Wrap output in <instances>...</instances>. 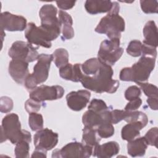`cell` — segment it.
Here are the masks:
<instances>
[{"mask_svg":"<svg viewBox=\"0 0 158 158\" xmlns=\"http://www.w3.org/2000/svg\"><path fill=\"white\" fill-rule=\"evenodd\" d=\"M114 71L111 66L102 62L98 72L93 76L84 75L80 82L82 86L96 93H114L119 87V81L112 79Z\"/></svg>","mask_w":158,"mask_h":158,"instance_id":"1","label":"cell"},{"mask_svg":"<svg viewBox=\"0 0 158 158\" xmlns=\"http://www.w3.org/2000/svg\"><path fill=\"white\" fill-rule=\"evenodd\" d=\"M120 6L117 2H113V7L107 14L102 17L95 28V31L105 34L109 38L120 39L121 32L125 30L124 19L118 14Z\"/></svg>","mask_w":158,"mask_h":158,"instance_id":"2","label":"cell"},{"mask_svg":"<svg viewBox=\"0 0 158 158\" xmlns=\"http://www.w3.org/2000/svg\"><path fill=\"white\" fill-rule=\"evenodd\" d=\"M156 59L150 56H142L139 60L130 67H125L120 72L122 81L144 82L148 80L154 70Z\"/></svg>","mask_w":158,"mask_h":158,"instance_id":"3","label":"cell"},{"mask_svg":"<svg viewBox=\"0 0 158 158\" xmlns=\"http://www.w3.org/2000/svg\"><path fill=\"white\" fill-rule=\"evenodd\" d=\"M1 143L9 140L12 144H16L22 139L31 141V133L21 128V124L17 114L11 113L4 117L2 120Z\"/></svg>","mask_w":158,"mask_h":158,"instance_id":"4","label":"cell"},{"mask_svg":"<svg viewBox=\"0 0 158 158\" xmlns=\"http://www.w3.org/2000/svg\"><path fill=\"white\" fill-rule=\"evenodd\" d=\"M53 60L52 54H41L37 58V62L33 67L32 73H29L25 78L24 85L28 90H32L37 85L46 81L51 62Z\"/></svg>","mask_w":158,"mask_h":158,"instance_id":"5","label":"cell"},{"mask_svg":"<svg viewBox=\"0 0 158 158\" xmlns=\"http://www.w3.org/2000/svg\"><path fill=\"white\" fill-rule=\"evenodd\" d=\"M57 10L52 4L43 5L39 12L41 19V26L51 35L52 40H56L61 31V23L57 17Z\"/></svg>","mask_w":158,"mask_h":158,"instance_id":"6","label":"cell"},{"mask_svg":"<svg viewBox=\"0 0 158 158\" xmlns=\"http://www.w3.org/2000/svg\"><path fill=\"white\" fill-rule=\"evenodd\" d=\"M123 49L120 47V39L106 40L101 42L98 52V59L102 62L112 66L121 57Z\"/></svg>","mask_w":158,"mask_h":158,"instance_id":"7","label":"cell"},{"mask_svg":"<svg viewBox=\"0 0 158 158\" xmlns=\"http://www.w3.org/2000/svg\"><path fill=\"white\" fill-rule=\"evenodd\" d=\"M93 148L85 145L82 143L71 142L62 147L60 149H56L52 152V157H89L93 152Z\"/></svg>","mask_w":158,"mask_h":158,"instance_id":"8","label":"cell"},{"mask_svg":"<svg viewBox=\"0 0 158 158\" xmlns=\"http://www.w3.org/2000/svg\"><path fill=\"white\" fill-rule=\"evenodd\" d=\"M38 47H34L28 42L16 41L9 48L8 54L12 59H20L28 63L36 60L39 56L37 51Z\"/></svg>","mask_w":158,"mask_h":158,"instance_id":"9","label":"cell"},{"mask_svg":"<svg viewBox=\"0 0 158 158\" xmlns=\"http://www.w3.org/2000/svg\"><path fill=\"white\" fill-rule=\"evenodd\" d=\"M25 36L28 42L31 44L50 48L53 41L51 35L41 26L37 27L35 23L30 22L27 24Z\"/></svg>","mask_w":158,"mask_h":158,"instance_id":"10","label":"cell"},{"mask_svg":"<svg viewBox=\"0 0 158 158\" xmlns=\"http://www.w3.org/2000/svg\"><path fill=\"white\" fill-rule=\"evenodd\" d=\"M64 89L59 85L48 86L42 85L31 90L29 94L30 98L38 102L52 101L62 98Z\"/></svg>","mask_w":158,"mask_h":158,"instance_id":"11","label":"cell"},{"mask_svg":"<svg viewBox=\"0 0 158 158\" xmlns=\"http://www.w3.org/2000/svg\"><path fill=\"white\" fill-rule=\"evenodd\" d=\"M59 135L48 128L38 130L34 135L35 149L49 151L54 148L58 143Z\"/></svg>","mask_w":158,"mask_h":158,"instance_id":"12","label":"cell"},{"mask_svg":"<svg viewBox=\"0 0 158 158\" xmlns=\"http://www.w3.org/2000/svg\"><path fill=\"white\" fill-rule=\"evenodd\" d=\"M0 25L2 30L9 31H23L27 28V19L22 16L4 12L0 15Z\"/></svg>","mask_w":158,"mask_h":158,"instance_id":"13","label":"cell"},{"mask_svg":"<svg viewBox=\"0 0 158 158\" xmlns=\"http://www.w3.org/2000/svg\"><path fill=\"white\" fill-rule=\"evenodd\" d=\"M90 97L91 93L86 89L71 91L66 96L67 106L74 111L81 110L86 106Z\"/></svg>","mask_w":158,"mask_h":158,"instance_id":"14","label":"cell"},{"mask_svg":"<svg viewBox=\"0 0 158 158\" xmlns=\"http://www.w3.org/2000/svg\"><path fill=\"white\" fill-rule=\"evenodd\" d=\"M82 122L86 127L96 129L99 125L104 122L111 123L110 110L107 109L102 112H96L88 110L82 116Z\"/></svg>","mask_w":158,"mask_h":158,"instance_id":"15","label":"cell"},{"mask_svg":"<svg viewBox=\"0 0 158 158\" xmlns=\"http://www.w3.org/2000/svg\"><path fill=\"white\" fill-rule=\"evenodd\" d=\"M9 73L12 78L18 84H24L29 74L28 63L20 59H12L9 64Z\"/></svg>","mask_w":158,"mask_h":158,"instance_id":"16","label":"cell"},{"mask_svg":"<svg viewBox=\"0 0 158 158\" xmlns=\"http://www.w3.org/2000/svg\"><path fill=\"white\" fill-rule=\"evenodd\" d=\"M80 64H72L68 63L65 66L59 69L60 77L65 80L73 82L80 81L84 73L81 70Z\"/></svg>","mask_w":158,"mask_h":158,"instance_id":"17","label":"cell"},{"mask_svg":"<svg viewBox=\"0 0 158 158\" xmlns=\"http://www.w3.org/2000/svg\"><path fill=\"white\" fill-rule=\"evenodd\" d=\"M120 150L119 144L115 141H109L98 144L93 149V156L99 158H110L117 154Z\"/></svg>","mask_w":158,"mask_h":158,"instance_id":"18","label":"cell"},{"mask_svg":"<svg viewBox=\"0 0 158 158\" xmlns=\"http://www.w3.org/2000/svg\"><path fill=\"white\" fill-rule=\"evenodd\" d=\"M113 7V2L110 1L87 0L85 3V7L88 13L95 15L99 13L109 12Z\"/></svg>","mask_w":158,"mask_h":158,"instance_id":"19","label":"cell"},{"mask_svg":"<svg viewBox=\"0 0 158 158\" xmlns=\"http://www.w3.org/2000/svg\"><path fill=\"white\" fill-rule=\"evenodd\" d=\"M144 40L143 44L155 48L157 47V27L153 20L148 21L143 30Z\"/></svg>","mask_w":158,"mask_h":158,"instance_id":"20","label":"cell"},{"mask_svg":"<svg viewBox=\"0 0 158 158\" xmlns=\"http://www.w3.org/2000/svg\"><path fill=\"white\" fill-rule=\"evenodd\" d=\"M59 20L61 23L62 38L70 40L74 36V30L72 27L73 20L72 17L66 12L62 10L59 12Z\"/></svg>","mask_w":158,"mask_h":158,"instance_id":"21","label":"cell"},{"mask_svg":"<svg viewBox=\"0 0 158 158\" xmlns=\"http://www.w3.org/2000/svg\"><path fill=\"white\" fill-rule=\"evenodd\" d=\"M148 148V144L144 137L136 138L131 141H128L127 151L131 157L143 156Z\"/></svg>","mask_w":158,"mask_h":158,"instance_id":"22","label":"cell"},{"mask_svg":"<svg viewBox=\"0 0 158 158\" xmlns=\"http://www.w3.org/2000/svg\"><path fill=\"white\" fill-rule=\"evenodd\" d=\"M145 126L139 122H130L123 127L121 130L122 139L127 141H131L139 137V131Z\"/></svg>","mask_w":158,"mask_h":158,"instance_id":"23","label":"cell"},{"mask_svg":"<svg viewBox=\"0 0 158 158\" xmlns=\"http://www.w3.org/2000/svg\"><path fill=\"white\" fill-rule=\"evenodd\" d=\"M100 141L101 137L98 134L96 128L85 127L83 130L81 140V143L83 144L94 148L96 146L99 144Z\"/></svg>","mask_w":158,"mask_h":158,"instance_id":"24","label":"cell"},{"mask_svg":"<svg viewBox=\"0 0 158 158\" xmlns=\"http://www.w3.org/2000/svg\"><path fill=\"white\" fill-rule=\"evenodd\" d=\"M101 65L102 62L98 58H91L82 64L81 67L84 75L87 76H93L98 72Z\"/></svg>","mask_w":158,"mask_h":158,"instance_id":"25","label":"cell"},{"mask_svg":"<svg viewBox=\"0 0 158 158\" xmlns=\"http://www.w3.org/2000/svg\"><path fill=\"white\" fill-rule=\"evenodd\" d=\"M53 61L59 69L65 66L69 63V52L64 48H58L56 49L52 54Z\"/></svg>","mask_w":158,"mask_h":158,"instance_id":"26","label":"cell"},{"mask_svg":"<svg viewBox=\"0 0 158 158\" xmlns=\"http://www.w3.org/2000/svg\"><path fill=\"white\" fill-rule=\"evenodd\" d=\"M28 141L26 139H22L17 143L14 149L15 156L17 158L28 157L30 145Z\"/></svg>","mask_w":158,"mask_h":158,"instance_id":"27","label":"cell"},{"mask_svg":"<svg viewBox=\"0 0 158 158\" xmlns=\"http://www.w3.org/2000/svg\"><path fill=\"white\" fill-rule=\"evenodd\" d=\"M124 120H125L128 123L139 122L142 123L144 126H146L148 123V118L145 113L141 111L133 110L128 111V114Z\"/></svg>","mask_w":158,"mask_h":158,"instance_id":"28","label":"cell"},{"mask_svg":"<svg viewBox=\"0 0 158 158\" xmlns=\"http://www.w3.org/2000/svg\"><path fill=\"white\" fill-rule=\"evenodd\" d=\"M43 117L41 114L36 112L29 114L28 125L32 131H37L43 128Z\"/></svg>","mask_w":158,"mask_h":158,"instance_id":"29","label":"cell"},{"mask_svg":"<svg viewBox=\"0 0 158 158\" xmlns=\"http://www.w3.org/2000/svg\"><path fill=\"white\" fill-rule=\"evenodd\" d=\"M98 134L101 138H107L114 134V127L110 122H104L96 128Z\"/></svg>","mask_w":158,"mask_h":158,"instance_id":"30","label":"cell"},{"mask_svg":"<svg viewBox=\"0 0 158 158\" xmlns=\"http://www.w3.org/2000/svg\"><path fill=\"white\" fill-rule=\"evenodd\" d=\"M141 8L146 14H157L158 12V2L152 0H141Z\"/></svg>","mask_w":158,"mask_h":158,"instance_id":"31","label":"cell"},{"mask_svg":"<svg viewBox=\"0 0 158 158\" xmlns=\"http://www.w3.org/2000/svg\"><path fill=\"white\" fill-rule=\"evenodd\" d=\"M148 98H158V88L152 84L144 82L136 83Z\"/></svg>","mask_w":158,"mask_h":158,"instance_id":"32","label":"cell"},{"mask_svg":"<svg viewBox=\"0 0 158 158\" xmlns=\"http://www.w3.org/2000/svg\"><path fill=\"white\" fill-rule=\"evenodd\" d=\"M141 51L142 43L139 40L131 41L127 48V52L133 57L140 56Z\"/></svg>","mask_w":158,"mask_h":158,"instance_id":"33","label":"cell"},{"mask_svg":"<svg viewBox=\"0 0 158 158\" xmlns=\"http://www.w3.org/2000/svg\"><path fill=\"white\" fill-rule=\"evenodd\" d=\"M107 109H109V108L106 102L102 99H93L88 106V110L96 112H102Z\"/></svg>","mask_w":158,"mask_h":158,"instance_id":"34","label":"cell"},{"mask_svg":"<svg viewBox=\"0 0 158 158\" xmlns=\"http://www.w3.org/2000/svg\"><path fill=\"white\" fill-rule=\"evenodd\" d=\"M157 133L158 130L157 127L151 128L146 132L144 138L148 145L153 146L157 148Z\"/></svg>","mask_w":158,"mask_h":158,"instance_id":"35","label":"cell"},{"mask_svg":"<svg viewBox=\"0 0 158 158\" xmlns=\"http://www.w3.org/2000/svg\"><path fill=\"white\" fill-rule=\"evenodd\" d=\"M128 110H118L115 109L110 111V117H111V123L112 124H117L120 121L125 120Z\"/></svg>","mask_w":158,"mask_h":158,"instance_id":"36","label":"cell"},{"mask_svg":"<svg viewBox=\"0 0 158 158\" xmlns=\"http://www.w3.org/2000/svg\"><path fill=\"white\" fill-rule=\"evenodd\" d=\"M140 95L141 89L139 87L135 85L128 87L125 92V98L128 101L139 98Z\"/></svg>","mask_w":158,"mask_h":158,"instance_id":"37","label":"cell"},{"mask_svg":"<svg viewBox=\"0 0 158 158\" xmlns=\"http://www.w3.org/2000/svg\"><path fill=\"white\" fill-rule=\"evenodd\" d=\"M13 108V101L12 99L7 96L1 98L0 110L2 113L9 112Z\"/></svg>","mask_w":158,"mask_h":158,"instance_id":"38","label":"cell"},{"mask_svg":"<svg viewBox=\"0 0 158 158\" xmlns=\"http://www.w3.org/2000/svg\"><path fill=\"white\" fill-rule=\"evenodd\" d=\"M41 102L35 101L32 99H29L25 102V109L29 114L37 112L40 110Z\"/></svg>","mask_w":158,"mask_h":158,"instance_id":"39","label":"cell"},{"mask_svg":"<svg viewBox=\"0 0 158 158\" xmlns=\"http://www.w3.org/2000/svg\"><path fill=\"white\" fill-rule=\"evenodd\" d=\"M141 55L146 56H150L156 59V56H157L156 48L142 43Z\"/></svg>","mask_w":158,"mask_h":158,"instance_id":"40","label":"cell"},{"mask_svg":"<svg viewBox=\"0 0 158 158\" xmlns=\"http://www.w3.org/2000/svg\"><path fill=\"white\" fill-rule=\"evenodd\" d=\"M142 104V100L139 98H137L136 99L130 100V102L125 106V109L126 110L128 111H133L136 110L137 109H138Z\"/></svg>","mask_w":158,"mask_h":158,"instance_id":"41","label":"cell"},{"mask_svg":"<svg viewBox=\"0 0 158 158\" xmlns=\"http://www.w3.org/2000/svg\"><path fill=\"white\" fill-rule=\"evenodd\" d=\"M75 1H57L56 4L60 9L62 10H69L72 9L75 4Z\"/></svg>","mask_w":158,"mask_h":158,"instance_id":"42","label":"cell"},{"mask_svg":"<svg viewBox=\"0 0 158 158\" xmlns=\"http://www.w3.org/2000/svg\"><path fill=\"white\" fill-rule=\"evenodd\" d=\"M146 102L152 110H156L158 109V98H148Z\"/></svg>","mask_w":158,"mask_h":158,"instance_id":"43","label":"cell"},{"mask_svg":"<svg viewBox=\"0 0 158 158\" xmlns=\"http://www.w3.org/2000/svg\"><path fill=\"white\" fill-rule=\"evenodd\" d=\"M46 151L40 149H35V150L33 151L31 157H46Z\"/></svg>","mask_w":158,"mask_h":158,"instance_id":"44","label":"cell"}]
</instances>
